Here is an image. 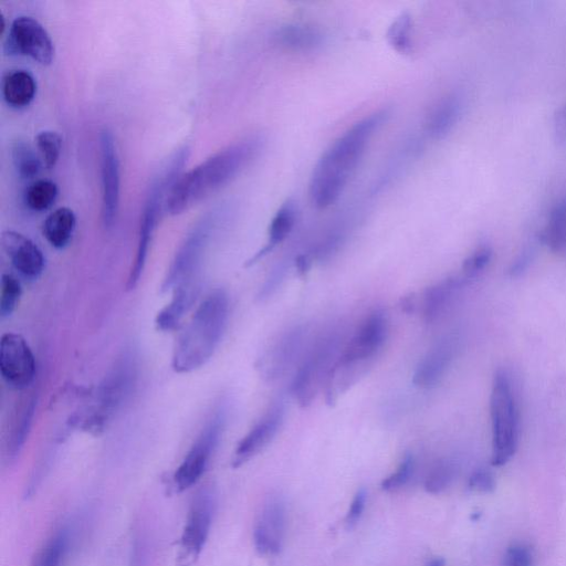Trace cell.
Here are the masks:
<instances>
[{
    "instance_id": "cell-33",
    "label": "cell",
    "mask_w": 566,
    "mask_h": 566,
    "mask_svg": "<svg viewBox=\"0 0 566 566\" xmlns=\"http://www.w3.org/2000/svg\"><path fill=\"white\" fill-rule=\"evenodd\" d=\"M456 465L450 460H440L429 471L426 477L424 488L428 494H442L450 485L456 476Z\"/></svg>"
},
{
    "instance_id": "cell-26",
    "label": "cell",
    "mask_w": 566,
    "mask_h": 566,
    "mask_svg": "<svg viewBox=\"0 0 566 566\" xmlns=\"http://www.w3.org/2000/svg\"><path fill=\"white\" fill-rule=\"evenodd\" d=\"M297 217L298 209L295 202L289 199L285 204H282L271 220L267 246L261 249L259 253L248 262L247 266L255 264L257 260L266 256L272 249L283 243L292 233L293 228H295Z\"/></svg>"
},
{
    "instance_id": "cell-24",
    "label": "cell",
    "mask_w": 566,
    "mask_h": 566,
    "mask_svg": "<svg viewBox=\"0 0 566 566\" xmlns=\"http://www.w3.org/2000/svg\"><path fill=\"white\" fill-rule=\"evenodd\" d=\"M303 331L299 328L282 337L265 359L266 375L269 380H276L285 374L301 348Z\"/></svg>"
},
{
    "instance_id": "cell-13",
    "label": "cell",
    "mask_w": 566,
    "mask_h": 566,
    "mask_svg": "<svg viewBox=\"0 0 566 566\" xmlns=\"http://www.w3.org/2000/svg\"><path fill=\"white\" fill-rule=\"evenodd\" d=\"M102 173V222L111 229L117 223L120 209V160L114 135L109 129L100 133Z\"/></svg>"
},
{
    "instance_id": "cell-23",
    "label": "cell",
    "mask_w": 566,
    "mask_h": 566,
    "mask_svg": "<svg viewBox=\"0 0 566 566\" xmlns=\"http://www.w3.org/2000/svg\"><path fill=\"white\" fill-rule=\"evenodd\" d=\"M469 282L464 277L448 278L428 288L423 302V316L427 323H434L444 316L458 291Z\"/></svg>"
},
{
    "instance_id": "cell-34",
    "label": "cell",
    "mask_w": 566,
    "mask_h": 566,
    "mask_svg": "<svg viewBox=\"0 0 566 566\" xmlns=\"http://www.w3.org/2000/svg\"><path fill=\"white\" fill-rule=\"evenodd\" d=\"M23 288L20 281L13 275L4 274L2 277V296H0V317L9 318L16 311Z\"/></svg>"
},
{
    "instance_id": "cell-10",
    "label": "cell",
    "mask_w": 566,
    "mask_h": 566,
    "mask_svg": "<svg viewBox=\"0 0 566 566\" xmlns=\"http://www.w3.org/2000/svg\"><path fill=\"white\" fill-rule=\"evenodd\" d=\"M213 226V219L206 216L178 248L162 283V292H170L187 281L201 278L202 264Z\"/></svg>"
},
{
    "instance_id": "cell-19",
    "label": "cell",
    "mask_w": 566,
    "mask_h": 566,
    "mask_svg": "<svg viewBox=\"0 0 566 566\" xmlns=\"http://www.w3.org/2000/svg\"><path fill=\"white\" fill-rule=\"evenodd\" d=\"M36 405L37 392L35 390L29 391L20 398L6 436L5 458L8 464L14 463L22 453L30 433L31 424H33Z\"/></svg>"
},
{
    "instance_id": "cell-8",
    "label": "cell",
    "mask_w": 566,
    "mask_h": 566,
    "mask_svg": "<svg viewBox=\"0 0 566 566\" xmlns=\"http://www.w3.org/2000/svg\"><path fill=\"white\" fill-rule=\"evenodd\" d=\"M216 495L205 487L194 496L176 557V566H194L204 550L213 526Z\"/></svg>"
},
{
    "instance_id": "cell-11",
    "label": "cell",
    "mask_w": 566,
    "mask_h": 566,
    "mask_svg": "<svg viewBox=\"0 0 566 566\" xmlns=\"http://www.w3.org/2000/svg\"><path fill=\"white\" fill-rule=\"evenodd\" d=\"M0 373L14 390L27 391L33 386L37 373L36 358L22 335H3L0 341Z\"/></svg>"
},
{
    "instance_id": "cell-4",
    "label": "cell",
    "mask_w": 566,
    "mask_h": 566,
    "mask_svg": "<svg viewBox=\"0 0 566 566\" xmlns=\"http://www.w3.org/2000/svg\"><path fill=\"white\" fill-rule=\"evenodd\" d=\"M492 465L501 467L517 453L520 437V407L515 383L506 370L495 374L490 398Z\"/></svg>"
},
{
    "instance_id": "cell-5",
    "label": "cell",
    "mask_w": 566,
    "mask_h": 566,
    "mask_svg": "<svg viewBox=\"0 0 566 566\" xmlns=\"http://www.w3.org/2000/svg\"><path fill=\"white\" fill-rule=\"evenodd\" d=\"M187 150L178 152L170 164L155 177L146 197L144 211L141 218L138 250L128 279V289L133 290L139 285L143 271L148 260L149 250L154 236L157 220H159L161 208L165 205L164 197L169 194L172 185L180 177L181 169L185 163Z\"/></svg>"
},
{
    "instance_id": "cell-1",
    "label": "cell",
    "mask_w": 566,
    "mask_h": 566,
    "mask_svg": "<svg viewBox=\"0 0 566 566\" xmlns=\"http://www.w3.org/2000/svg\"><path fill=\"white\" fill-rule=\"evenodd\" d=\"M385 118L384 111L370 114L353 124L322 154L310 178L309 197L313 206L324 209L339 201Z\"/></svg>"
},
{
    "instance_id": "cell-18",
    "label": "cell",
    "mask_w": 566,
    "mask_h": 566,
    "mask_svg": "<svg viewBox=\"0 0 566 566\" xmlns=\"http://www.w3.org/2000/svg\"><path fill=\"white\" fill-rule=\"evenodd\" d=\"M285 418V406L278 403L240 440L233 459V467L239 468L258 455L277 435Z\"/></svg>"
},
{
    "instance_id": "cell-45",
    "label": "cell",
    "mask_w": 566,
    "mask_h": 566,
    "mask_svg": "<svg viewBox=\"0 0 566 566\" xmlns=\"http://www.w3.org/2000/svg\"><path fill=\"white\" fill-rule=\"evenodd\" d=\"M427 566H446V561L443 558H435L429 561Z\"/></svg>"
},
{
    "instance_id": "cell-2",
    "label": "cell",
    "mask_w": 566,
    "mask_h": 566,
    "mask_svg": "<svg viewBox=\"0 0 566 566\" xmlns=\"http://www.w3.org/2000/svg\"><path fill=\"white\" fill-rule=\"evenodd\" d=\"M259 150L260 141L256 138L239 141L180 175L166 196V212L180 215L220 190L245 170Z\"/></svg>"
},
{
    "instance_id": "cell-7",
    "label": "cell",
    "mask_w": 566,
    "mask_h": 566,
    "mask_svg": "<svg viewBox=\"0 0 566 566\" xmlns=\"http://www.w3.org/2000/svg\"><path fill=\"white\" fill-rule=\"evenodd\" d=\"M340 335L333 333L322 339L302 363L291 385L292 395L301 407H308L316 398L340 354Z\"/></svg>"
},
{
    "instance_id": "cell-41",
    "label": "cell",
    "mask_w": 566,
    "mask_h": 566,
    "mask_svg": "<svg viewBox=\"0 0 566 566\" xmlns=\"http://www.w3.org/2000/svg\"><path fill=\"white\" fill-rule=\"evenodd\" d=\"M553 127L558 141L566 145V103L555 114Z\"/></svg>"
},
{
    "instance_id": "cell-3",
    "label": "cell",
    "mask_w": 566,
    "mask_h": 566,
    "mask_svg": "<svg viewBox=\"0 0 566 566\" xmlns=\"http://www.w3.org/2000/svg\"><path fill=\"white\" fill-rule=\"evenodd\" d=\"M229 318V298L223 289L209 293L176 339L172 368L176 373H191L213 358L222 341Z\"/></svg>"
},
{
    "instance_id": "cell-37",
    "label": "cell",
    "mask_w": 566,
    "mask_h": 566,
    "mask_svg": "<svg viewBox=\"0 0 566 566\" xmlns=\"http://www.w3.org/2000/svg\"><path fill=\"white\" fill-rule=\"evenodd\" d=\"M492 259V250L487 247H480L474 251L463 265V277L470 281L479 277L489 266Z\"/></svg>"
},
{
    "instance_id": "cell-29",
    "label": "cell",
    "mask_w": 566,
    "mask_h": 566,
    "mask_svg": "<svg viewBox=\"0 0 566 566\" xmlns=\"http://www.w3.org/2000/svg\"><path fill=\"white\" fill-rule=\"evenodd\" d=\"M540 239L553 253L566 256V196L552 207Z\"/></svg>"
},
{
    "instance_id": "cell-32",
    "label": "cell",
    "mask_w": 566,
    "mask_h": 566,
    "mask_svg": "<svg viewBox=\"0 0 566 566\" xmlns=\"http://www.w3.org/2000/svg\"><path fill=\"white\" fill-rule=\"evenodd\" d=\"M13 162L18 175L24 180L36 177L41 170V162L35 150L24 141H17L12 150Z\"/></svg>"
},
{
    "instance_id": "cell-31",
    "label": "cell",
    "mask_w": 566,
    "mask_h": 566,
    "mask_svg": "<svg viewBox=\"0 0 566 566\" xmlns=\"http://www.w3.org/2000/svg\"><path fill=\"white\" fill-rule=\"evenodd\" d=\"M390 46L398 54L408 55L413 50V19L410 14L403 13L398 16L386 34Z\"/></svg>"
},
{
    "instance_id": "cell-22",
    "label": "cell",
    "mask_w": 566,
    "mask_h": 566,
    "mask_svg": "<svg viewBox=\"0 0 566 566\" xmlns=\"http://www.w3.org/2000/svg\"><path fill=\"white\" fill-rule=\"evenodd\" d=\"M276 44L292 52L316 51L323 45L322 31L306 23L286 24L276 31Z\"/></svg>"
},
{
    "instance_id": "cell-28",
    "label": "cell",
    "mask_w": 566,
    "mask_h": 566,
    "mask_svg": "<svg viewBox=\"0 0 566 566\" xmlns=\"http://www.w3.org/2000/svg\"><path fill=\"white\" fill-rule=\"evenodd\" d=\"M77 226V217L72 209L61 207L45 220L43 234L48 243L56 249L66 248Z\"/></svg>"
},
{
    "instance_id": "cell-12",
    "label": "cell",
    "mask_w": 566,
    "mask_h": 566,
    "mask_svg": "<svg viewBox=\"0 0 566 566\" xmlns=\"http://www.w3.org/2000/svg\"><path fill=\"white\" fill-rule=\"evenodd\" d=\"M5 48L9 55H23L48 66L55 57V46L46 28L29 16L16 18L10 26Z\"/></svg>"
},
{
    "instance_id": "cell-30",
    "label": "cell",
    "mask_w": 566,
    "mask_h": 566,
    "mask_svg": "<svg viewBox=\"0 0 566 566\" xmlns=\"http://www.w3.org/2000/svg\"><path fill=\"white\" fill-rule=\"evenodd\" d=\"M58 193L56 183L39 180L27 188L24 196L25 204L31 211L46 212L57 201Z\"/></svg>"
},
{
    "instance_id": "cell-35",
    "label": "cell",
    "mask_w": 566,
    "mask_h": 566,
    "mask_svg": "<svg viewBox=\"0 0 566 566\" xmlns=\"http://www.w3.org/2000/svg\"><path fill=\"white\" fill-rule=\"evenodd\" d=\"M36 143L47 169L55 167L61 153V136L54 131H43L37 135Z\"/></svg>"
},
{
    "instance_id": "cell-42",
    "label": "cell",
    "mask_w": 566,
    "mask_h": 566,
    "mask_svg": "<svg viewBox=\"0 0 566 566\" xmlns=\"http://www.w3.org/2000/svg\"><path fill=\"white\" fill-rule=\"evenodd\" d=\"M533 259V250L526 249L523 253L517 258L515 264L512 265L510 269L511 276H520L523 271L528 269L530 262Z\"/></svg>"
},
{
    "instance_id": "cell-27",
    "label": "cell",
    "mask_w": 566,
    "mask_h": 566,
    "mask_svg": "<svg viewBox=\"0 0 566 566\" xmlns=\"http://www.w3.org/2000/svg\"><path fill=\"white\" fill-rule=\"evenodd\" d=\"M37 82L26 70L9 72L3 80V96L9 106L24 108L34 100Z\"/></svg>"
},
{
    "instance_id": "cell-38",
    "label": "cell",
    "mask_w": 566,
    "mask_h": 566,
    "mask_svg": "<svg viewBox=\"0 0 566 566\" xmlns=\"http://www.w3.org/2000/svg\"><path fill=\"white\" fill-rule=\"evenodd\" d=\"M534 552L529 544L515 543L503 555L502 566H533Z\"/></svg>"
},
{
    "instance_id": "cell-9",
    "label": "cell",
    "mask_w": 566,
    "mask_h": 566,
    "mask_svg": "<svg viewBox=\"0 0 566 566\" xmlns=\"http://www.w3.org/2000/svg\"><path fill=\"white\" fill-rule=\"evenodd\" d=\"M225 425L224 410L217 411L209 419L191 449L188 450L182 464L175 471L172 480L175 492L190 489L201 480L223 437Z\"/></svg>"
},
{
    "instance_id": "cell-17",
    "label": "cell",
    "mask_w": 566,
    "mask_h": 566,
    "mask_svg": "<svg viewBox=\"0 0 566 566\" xmlns=\"http://www.w3.org/2000/svg\"><path fill=\"white\" fill-rule=\"evenodd\" d=\"M2 247L13 267L28 280H37L44 274L46 259L33 240L7 230L2 234Z\"/></svg>"
},
{
    "instance_id": "cell-40",
    "label": "cell",
    "mask_w": 566,
    "mask_h": 566,
    "mask_svg": "<svg viewBox=\"0 0 566 566\" xmlns=\"http://www.w3.org/2000/svg\"><path fill=\"white\" fill-rule=\"evenodd\" d=\"M366 501H368V492L362 488L356 492L347 517H345V526H347L348 529H353L361 520L366 507Z\"/></svg>"
},
{
    "instance_id": "cell-43",
    "label": "cell",
    "mask_w": 566,
    "mask_h": 566,
    "mask_svg": "<svg viewBox=\"0 0 566 566\" xmlns=\"http://www.w3.org/2000/svg\"><path fill=\"white\" fill-rule=\"evenodd\" d=\"M417 308V301L415 295H408L401 300V309L407 314H413Z\"/></svg>"
},
{
    "instance_id": "cell-14",
    "label": "cell",
    "mask_w": 566,
    "mask_h": 566,
    "mask_svg": "<svg viewBox=\"0 0 566 566\" xmlns=\"http://www.w3.org/2000/svg\"><path fill=\"white\" fill-rule=\"evenodd\" d=\"M287 509L280 497H270L257 519L254 544L260 555H278L285 544Z\"/></svg>"
},
{
    "instance_id": "cell-15",
    "label": "cell",
    "mask_w": 566,
    "mask_h": 566,
    "mask_svg": "<svg viewBox=\"0 0 566 566\" xmlns=\"http://www.w3.org/2000/svg\"><path fill=\"white\" fill-rule=\"evenodd\" d=\"M459 344L460 339L455 333H450L439 340L418 363L413 383L421 389L429 390L442 382L457 356Z\"/></svg>"
},
{
    "instance_id": "cell-21",
    "label": "cell",
    "mask_w": 566,
    "mask_h": 566,
    "mask_svg": "<svg viewBox=\"0 0 566 566\" xmlns=\"http://www.w3.org/2000/svg\"><path fill=\"white\" fill-rule=\"evenodd\" d=\"M75 527L61 524L35 555L31 566H64L75 544Z\"/></svg>"
},
{
    "instance_id": "cell-6",
    "label": "cell",
    "mask_w": 566,
    "mask_h": 566,
    "mask_svg": "<svg viewBox=\"0 0 566 566\" xmlns=\"http://www.w3.org/2000/svg\"><path fill=\"white\" fill-rule=\"evenodd\" d=\"M389 333V321L383 311H374L364 320L352 339L345 344L334 364L343 379L351 383L359 380L370 362L379 354Z\"/></svg>"
},
{
    "instance_id": "cell-36",
    "label": "cell",
    "mask_w": 566,
    "mask_h": 566,
    "mask_svg": "<svg viewBox=\"0 0 566 566\" xmlns=\"http://www.w3.org/2000/svg\"><path fill=\"white\" fill-rule=\"evenodd\" d=\"M415 471L414 456L408 454L402 460L400 466L391 476L382 481L381 488L384 491L391 492L404 487L411 480Z\"/></svg>"
},
{
    "instance_id": "cell-16",
    "label": "cell",
    "mask_w": 566,
    "mask_h": 566,
    "mask_svg": "<svg viewBox=\"0 0 566 566\" xmlns=\"http://www.w3.org/2000/svg\"><path fill=\"white\" fill-rule=\"evenodd\" d=\"M136 362L131 353L124 354L115 364L106 381L100 389V408L98 422L104 421V416L113 413L130 395L136 381Z\"/></svg>"
},
{
    "instance_id": "cell-20",
    "label": "cell",
    "mask_w": 566,
    "mask_h": 566,
    "mask_svg": "<svg viewBox=\"0 0 566 566\" xmlns=\"http://www.w3.org/2000/svg\"><path fill=\"white\" fill-rule=\"evenodd\" d=\"M201 286L202 279L197 278L174 288L169 305L157 314L155 319L157 330L171 332L180 327L186 314L195 306L201 293Z\"/></svg>"
},
{
    "instance_id": "cell-25",
    "label": "cell",
    "mask_w": 566,
    "mask_h": 566,
    "mask_svg": "<svg viewBox=\"0 0 566 566\" xmlns=\"http://www.w3.org/2000/svg\"><path fill=\"white\" fill-rule=\"evenodd\" d=\"M463 112V103L457 96H448L440 100L429 112L426 131L431 138L440 140L454 130Z\"/></svg>"
},
{
    "instance_id": "cell-39",
    "label": "cell",
    "mask_w": 566,
    "mask_h": 566,
    "mask_svg": "<svg viewBox=\"0 0 566 566\" xmlns=\"http://www.w3.org/2000/svg\"><path fill=\"white\" fill-rule=\"evenodd\" d=\"M468 487L470 490L482 492V494H490L496 489V478L490 470L479 468L470 475Z\"/></svg>"
},
{
    "instance_id": "cell-44",
    "label": "cell",
    "mask_w": 566,
    "mask_h": 566,
    "mask_svg": "<svg viewBox=\"0 0 566 566\" xmlns=\"http://www.w3.org/2000/svg\"><path fill=\"white\" fill-rule=\"evenodd\" d=\"M296 266L301 276H305L311 268V259L308 256H299L296 260Z\"/></svg>"
}]
</instances>
